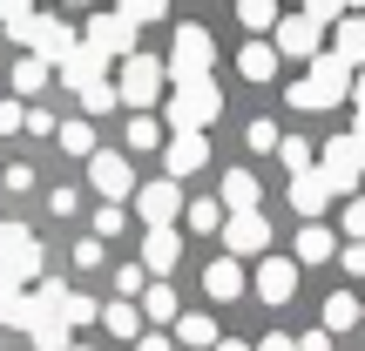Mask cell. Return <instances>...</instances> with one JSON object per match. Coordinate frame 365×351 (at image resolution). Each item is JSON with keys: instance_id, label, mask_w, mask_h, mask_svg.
Listing matches in <instances>:
<instances>
[{"instance_id": "50", "label": "cell", "mask_w": 365, "mask_h": 351, "mask_svg": "<svg viewBox=\"0 0 365 351\" xmlns=\"http://www.w3.org/2000/svg\"><path fill=\"white\" fill-rule=\"evenodd\" d=\"M210 351H250V345H237V338H217V345H210Z\"/></svg>"}, {"instance_id": "42", "label": "cell", "mask_w": 365, "mask_h": 351, "mask_svg": "<svg viewBox=\"0 0 365 351\" xmlns=\"http://www.w3.org/2000/svg\"><path fill=\"white\" fill-rule=\"evenodd\" d=\"M0 189H34V169H27V162H14V169L0 176Z\"/></svg>"}, {"instance_id": "14", "label": "cell", "mask_w": 365, "mask_h": 351, "mask_svg": "<svg viewBox=\"0 0 365 351\" xmlns=\"http://www.w3.org/2000/svg\"><path fill=\"white\" fill-rule=\"evenodd\" d=\"M163 162H170V182L176 176H196L210 162V135H170V142H163Z\"/></svg>"}, {"instance_id": "21", "label": "cell", "mask_w": 365, "mask_h": 351, "mask_svg": "<svg viewBox=\"0 0 365 351\" xmlns=\"http://www.w3.org/2000/svg\"><path fill=\"white\" fill-rule=\"evenodd\" d=\"M176 345H190V351H210V345H217L210 311H182V318H176Z\"/></svg>"}, {"instance_id": "27", "label": "cell", "mask_w": 365, "mask_h": 351, "mask_svg": "<svg viewBox=\"0 0 365 351\" xmlns=\"http://www.w3.org/2000/svg\"><path fill=\"white\" fill-rule=\"evenodd\" d=\"M61 325H68V331H81V325H102V304H95V298H81V290H68V304H61Z\"/></svg>"}, {"instance_id": "5", "label": "cell", "mask_w": 365, "mask_h": 351, "mask_svg": "<svg viewBox=\"0 0 365 351\" xmlns=\"http://www.w3.org/2000/svg\"><path fill=\"white\" fill-rule=\"evenodd\" d=\"M359 169H365V156H359L352 135H331V142L318 149V176L331 182V196H352L359 189Z\"/></svg>"}, {"instance_id": "30", "label": "cell", "mask_w": 365, "mask_h": 351, "mask_svg": "<svg viewBox=\"0 0 365 351\" xmlns=\"http://www.w3.org/2000/svg\"><path fill=\"white\" fill-rule=\"evenodd\" d=\"M14 88H21V95H48V68H41L34 54H21V68H14Z\"/></svg>"}, {"instance_id": "32", "label": "cell", "mask_w": 365, "mask_h": 351, "mask_svg": "<svg viewBox=\"0 0 365 351\" xmlns=\"http://www.w3.org/2000/svg\"><path fill=\"white\" fill-rule=\"evenodd\" d=\"M277 142H284V129H277V122H264V115H257V122L244 129V149H257V156H271Z\"/></svg>"}, {"instance_id": "22", "label": "cell", "mask_w": 365, "mask_h": 351, "mask_svg": "<svg viewBox=\"0 0 365 351\" xmlns=\"http://www.w3.org/2000/svg\"><path fill=\"white\" fill-rule=\"evenodd\" d=\"M135 311H143V318H156V325H170V318L182 311V304H176V290H170V284H143V298H135Z\"/></svg>"}, {"instance_id": "51", "label": "cell", "mask_w": 365, "mask_h": 351, "mask_svg": "<svg viewBox=\"0 0 365 351\" xmlns=\"http://www.w3.org/2000/svg\"><path fill=\"white\" fill-rule=\"evenodd\" d=\"M68 351H95V345H68Z\"/></svg>"}, {"instance_id": "49", "label": "cell", "mask_w": 365, "mask_h": 351, "mask_svg": "<svg viewBox=\"0 0 365 351\" xmlns=\"http://www.w3.org/2000/svg\"><path fill=\"white\" fill-rule=\"evenodd\" d=\"M352 102H359V122H365V75H352Z\"/></svg>"}, {"instance_id": "28", "label": "cell", "mask_w": 365, "mask_h": 351, "mask_svg": "<svg viewBox=\"0 0 365 351\" xmlns=\"http://www.w3.org/2000/svg\"><path fill=\"white\" fill-rule=\"evenodd\" d=\"M182 216H190L196 236H217L223 230V203H210V196H203V203H182Z\"/></svg>"}, {"instance_id": "9", "label": "cell", "mask_w": 365, "mask_h": 351, "mask_svg": "<svg viewBox=\"0 0 365 351\" xmlns=\"http://www.w3.org/2000/svg\"><path fill=\"white\" fill-rule=\"evenodd\" d=\"M81 48H95L102 61H108V54H115V61H129V54H135V27L122 21V14H95V21H88V41H81Z\"/></svg>"}, {"instance_id": "44", "label": "cell", "mask_w": 365, "mask_h": 351, "mask_svg": "<svg viewBox=\"0 0 365 351\" xmlns=\"http://www.w3.org/2000/svg\"><path fill=\"white\" fill-rule=\"evenodd\" d=\"M135 351H176V338H163V331H143V338H135Z\"/></svg>"}, {"instance_id": "13", "label": "cell", "mask_w": 365, "mask_h": 351, "mask_svg": "<svg viewBox=\"0 0 365 351\" xmlns=\"http://www.w3.org/2000/svg\"><path fill=\"white\" fill-rule=\"evenodd\" d=\"M61 81H68L75 95H95V88H108V68H102V54H95V48H75V54L61 61Z\"/></svg>"}, {"instance_id": "3", "label": "cell", "mask_w": 365, "mask_h": 351, "mask_svg": "<svg viewBox=\"0 0 365 351\" xmlns=\"http://www.w3.org/2000/svg\"><path fill=\"white\" fill-rule=\"evenodd\" d=\"M345 95H352V68H345L339 54H318L312 75L291 81V108H339Z\"/></svg>"}, {"instance_id": "34", "label": "cell", "mask_w": 365, "mask_h": 351, "mask_svg": "<svg viewBox=\"0 0 365 351\" xmlns=\"http://www.w3.org/2000/svg\"><path fill=\"white\" fill-rule=\"evenodd\" d=\"M115 14H122L129 27H149V21H163L170 7H163V0H129V7H115Z\"/></svg>"}, {"instance_id": "39", "label": "cell", "mask_w": 365, "mask_h": 351, "mask_svg": "<svg viewBox=\"0 0 365 351\" xmlns=\"http://www.w3.org/2000/svg\"><path fill=\"white\" fill-rule=\"evenodd\" d=\"M95 263H102V243H95V236H81V243H75V271H95Z\"/></svg>"}, {"instance_id": "37", "label": "cell", "mask_w": 365, "mask_h": 351, "mask_svg": "<svg viewBox=\"0 0 365 351\" xmlns=\"http://www.w3.org/2000/svg\"><path fill=\"white\" fill-rule=\"evenodd\" d=\"M345 236H352V243H365V196H352V203H345Z\"/></svg>"}, {"instance_id": "2", "label": "cell", "mask_w": 365, "mask_h": 351, "mask_svg": "<svg viewBox=\"0 0 365 351\" xmlns=\"http://www.w3.org/2000/svg\"><path fill=\"white\" fill-rule=\"evenodd\" d=\"M223 115V95L210 88V81H196V88H170L163 95V122H170L176 135H210V122Z\"/></svg>"}, {"instance_id": "35", "label": "cell", "mask_w": 365, "mask_h": 351, "mask_svg": "<svg viewBox=\"0 0 365 351\" xmlns=\"http://www.w3.org/2000/svg\"><path fill=\"white\" fill-rule=\"evenodd\" d=\"M237 21L264 34V27H277V7H271V0H244V7H237Z\"/></svg>"}, {"instance_id": "18", "label": "cell", "mask_w": 365, "mask_h": 351, "mask_svg": "<svg viewBox=\"0 0 365 351\" xmlns=\"http://www.w3.org/2000/svg\"><path fill=\"white\" fill-rule=\"evenodd\" d=\"M203 298H217V304H230V298H244V263H230V257H217V263H203Z\"/></svg>"}, {"instance_id": "10", "label": "cell", "mask_w": 365, "mask_h": 351, "mask_svg": "<svg viewBox=\"0 0 365 351\" xmlns=\"http://www.w3.org/2000/svg\"><path fill=\"white\" fill-rule=\"evenodd\" d=\"M176 263H182V236H176V230H149V236H143V277L170 284Z\"/></svg>"}, {"instance_id": "20", "label": "cell", "mask_w": 365, "mask_h": 351, "mask_svg": "<svg viewBox=\"0 0 365 351\" xmlns=\"http://www.w3.org/2000/svg\"><path fill=\"white\" fill-rule=\"evenodd\" d=\"M237 75H244V81H271L277 75V48H271V41H250V48L237 54Z\"/></svg>"}, {"instance_id": "33", "label": "cell", "mask_w": 365, "mask_h": 351, "mask_svg": "<svg viewBox=\"0 0 365 351\" xmlns=\"http://www.w3.org/2000/svg\"><path fill=\"white\" fill-rule=\"evenodd\" d=\"M163 142H170V135H163L156 115H135V122H129V149H163Z\"/></svg>"}, {"instance_id": "31", "label": "cell", "mask_w": 365, "mask_h": 351, "mask_svg": "<svg viewBox=\"0 0 365 351\" xmlns=\"http://www.w3.org/2000/svg\"><path fill=\"white\" fill-rule=\"evenodd\" d=\"M54 135H61V149H68V156H95V129H88V122H61Z\"/></svg>"}, {"instance_id": "11", "label": "cell", "mask_w": 365, "mask_h": 351, "mask_svg": "<svg viewBox=\"0 0 365 351\" xmlns=\"http://www.w3.org/2000/svg\"><path fill=\"white\" fill-rule=\"evenodd\" d=\"M0 271L14 277V290H21V284H41V277H48V271H41V243H34V230H21V236H14V250L0 257Z\"/></svg>"}, {"instance_id": "26", "label": "cell", "mask_w": 365, "mask_h": 351, "mask_svg": "<svg viewBox=\"0 0 365 351\" xmlns=\"http://www.w3.org/2000/svg\"><path fill=\"white\" fill-rule=\"evenodd\" d=\"M102 331H115V338H143V311H135V304H102Z\"/></svg>"}, {"instance_id": "29", "label": "cell", "mask_w": 365, "mask_h": 351, "mask_svg": "<svg viewBox=\"0 0 365 351\" xmlns=\"http://www.w3.org/2000/svg\"><path fill=\"white\" fill-rule=\"evenodd\" d=\"M27 338H34V351H68V345H75V338H68V325H61V318H41V325L27 331Z\"/></svg>"}, {"instance_id": "47", "label": "cell", "mask_w": 365, "mask_h": 351, "mask_svg": "<svg viewBox=\"0 0 365 351\" xmlns=\"http://www.w3.org/2000/svg\"><path fill=\"white\" fill-rule=\"evenodd\" d=\"M257 351H298V338H284V331H271V338H264Z\"/></svg>"}, {"instance_id": "19", "label": "cell", "mask_w": 365, "mask_h": 351, "mask_svg": "<svg viewBox=\"0 0 365 351\" xmlns=\"http://www.w3.org/2000/svg\"><path fill=\"white\" fill-rule=\"evenodd\" d=\"M331 54H339L352 75H365V14H345V21H339V41H331Z\"/></svg>"}, {"instance_id": "36", "label": "cell", "mask_w": 365, "mask_h": 351, "mask_svg": "<svg viewBox=\"0 0 365 351\" xmlns=\"http://www.w3.org/2000/svg\"><path fill=\"white\" fill-rule=\"evenodd\" d=\"M122 223H129V209L102 203V209H95V243H102V236H122Z\"/></svg>"}, {"instance_id": "4", "label": "cell", "mask_w": 365, "mask_h": 351, "mask_svg": "<svg viewBox=\"0 0 365 351\" xmlns=\"http://www.w3.org/2000/svg\"><path fill=\"white\" fill-rule=\"evenodd\" d=\"M163 95H170V75H163V61L135 48L129 61H122V75H115V102H129V108H143V115H149Z\"/></svg>"}, {"instance_id": "12", "label": "cell", "mask_w": 365, "mask_h": 351, "mask_svg": "<svg viewBox=\"0 0 365 351\" xmlns=\"http://www.w3.org/2000/svg\"><path fill=\"white\" fill-rule=\"evenodd\" d=\"M250 290H257L264 304H291V290H298V271H291L284 257H264L257 277H250Z\"/></svg>"}, {"instance_id": "1", "label": "cell", "mask_w": 365, "mask_h": 351, "mask_svg": "<svg viewBox=\"0 0 365 351\" xmlns=\"http://www.w3.org/2000/svg\"><path fill=\"white\" fill-rule=\"evenodd\" d=\"M210 68H217V41H210V27L182 21L176 41H170V61H163V75H170L176 88H196V81H210Z\"/></svg>"}, {"instance_id": "24", "label": "cell", "mask_w": 365, "mask_h": 351, "mask_svg": "<svg viewBox=\"0 0 365 351\" xmlns=\"http://www.w3.org/2000/svg\"><path fill=\"white\" fill-rule=\"evenodd\" d=\"M331 250H339V236H331L325 223H304V230H298V257H304V263H325Z\"/></svg>"}, {"instance_id": "23", "label": "cell", "mask_w": 365, "mask_h": 351, "mask_svg": "<svg viewBox=\"0 0 365 351\" xmlns=\"http://www.w3.org/2000/svg\"><path fill=\"white\" fill-rule=\"evenodd\" d=\"M352 325H359V298H352V290H331V298H325V325H318V331L331 338V331H352Z\"/></svg>"}, {"instance_id": "52", "label": "cell", "mask_w": 365, "mask_h": 351, "mask_svg": "<svg viewBox=\"0 0 365 351\" xmlns=\"http://www.w3.org/2000/svg\"><path fill=\"white\" fill-rule=\"evenodd\" d=\"M359 318H365V298H359Z\"/></svg>"}, {"instance_id": "41", "label": "cell", "mask_w": 365, "mask_h": 351, "mask_svg": "<svg viewBox=\"0 0 365 351\" xmlns=\"http://www.w3.org/2000/svg\"><path fill=\"white\" fill-rule=\"evenodd\" d=\"M48 209H54V216H75L81 196H75V189H48Z\"/></svg>"}, {"instance_id": "46", "label": "cell", "mask_w": 365, "mask_h": 351, "mask_svg": "<svg viewBox=\"0 0 365 351\" xmlns=\"http://www.w3.org/2000/svg\"><path fill=\"white\" fill-rule=\"evenodd\" d=\"M298 351H331V338H325V331H304V338H298Z\"/></svg>"}, {"instance_id": "48", "label": "cell", "mask_w": 365, "mask_h": 351, "mask_svg": "<svg viewBox=\"0 0 365 351\" xmlns=\"http://www.w3.org/2000/svg\"><path fill=\"white\" fill-rule=\"evenodd\" d=\"M14 236H21V223H0V257L14 250Z\"/></svg>"}, {"instance_id": "17", "label": "cell", "mask_w": 365, "mask_h": 351, "mask_svg": "<svg viewBox=\"0 0 365 351\" xmlns=\"http://www.w3.org/2000/svg\"><path fill=\"white\" fill-rule=\"evenodd\" d=\"M325 203H331V182L318 176V169H304V176H291V209H298L304 223H312V216H325Z\"/></svg>"}, {"instance_id": "43", "label": "cell", "mask_w": 365, "mask_h": 351, "mask_svg": "<svg viewBox=\"0 0 365 351\" xmlns=\"http://www.w3.org/2000/svg\"><path fill=\"white\" fill-rule=\"evenodd\" d=\"M27 129H34V135H54V129H61V122H54L48 108H27Z\"/></svg>"}, {"instance_id": "40", "label": "cell", "mask_w": 365, "mask_h": 351, "mask_svg": "<svg viewBox=\"0 0 365 351\" xmlns=\"http://www.w3.org/2000/svg\"><path fill=\"white\" fill-rule=\"evenodd\" d=\"M14 129H27V108L21 102H0V135H14Z\"/></svg>"}, {"instance_id": "8", "label": "cell", "mask_w": 365, "mask_h": 351, "mask_svg": "<svg viewBox=\"0 0 365 351\" xmlns=\"http://www.w3.org/2000/svg\"><path fill=\"white\" fill-rule=\"evenodd\" d=\"M135 216H143L149 230H170V223L182 216V189H176L170 176H163V182H143V189H135Z\"/></svg>"}, {"instance_id": "16", "label": "cell", "mask_w": 365, "mask_h": 351, "mask_svg": "<svg viewBox=\"0 0 365 351\" xmlns=\"http://www.w3.org/2000/svg\"><path fill=\"white\" fill-rule=\"evenodd\" d=\"M257 209H264L257 176H250V169H230V176H223V216H257Z\"/></svg>"}, {"instance_id": "45", "label": "cell", "mask_w": 365, "mask_h": 351, "mask_svg": "<svg viewBox=\"0 0 365 351\" xmlns=\"http://www.w3.org/2000/svg\"><path fill=\"white\" fill-rule=\"evenodd\" d=\"M345 271H352V277H365V243H345Z\"/></svg>"}, {"instance_id": "25", "label": "cell", "mask_w": 365, "mask_h": 351, "mask_svg": "<svg viewBox=\"0 0 365 351\" xmlns=\"http://www.w3.org/2000/svg\"><path fill=\"white\" fill-rule=\"evenodd\" d=\"M277 156H284V169H291V176L318 169V149H312V135H284V142H277Z\"/></svg>"}, {"instance_id": "38", "label": "cell", "mask_w": 365, "mask_h": 351, "mask_svg": "<svg viewBox=\"0 0 365 351\" xmlns=\"http://www.w3.org/2000/svg\"><path fill=\"white\" fill-rule=\"evenodd\" d=\"M81 108H88V115H108V108H115V81H108V88H95V95H81Z\"/></svg>"}, {"instance_id": "6", "label": "cell", "mask_w": 365, "mask_h": 351, "mask_svg": "<svg viewBox=\"0 0 365 351\" xmlns=\"http://www.w3.org/2000/svg\"><path fill=\"white\" fill-rule=\"evenodd\" d=\"M88 189L102 196V203H115V209H122V196H135V169H129V156H115V149H95V156H88Z\"/></svg>"}, {"instance_id": "7", "label": "cell", "mask_w": 365, "mask_h": 351, "mask_svg": "<svg viewBox=\"0 0 365 351\" xmlns=\"http://www.w3.org/2000/svg\"><path fill=\"white\" fill-rule=\"evenodd\" d=\"M223 257H264V250H271V216H264V209H257V216H223Z\"/></svg>"}, {"instance_id": "15", "label": "cell", "mask_w": 365, "mask_h": 351, "mask_svg": "<svg viewBox=\"0 0 365 351\" xmlns=\"http://www.w3.org/2000/svg\"><path fill=\"white\" fill-rule=\"evenodd\" d=\"M277 54H298V61H318V27L304 14H277Z\"/></svg>"}]
</instances>
